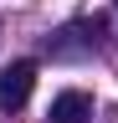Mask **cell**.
<instances>
[{
    "label": "cell",
    "mask_w": 118,
    "mask_h": 123,
    "mask_svg": "<svg viewBox=\"0 0 118 123\" xmlns=\"http://www.w3.org/2000/svg\"><path fill=\"white\" fill-rule=\"evenodd\" d=\"M113 5H118V0H113Z\"/></svg>",
    "instance_id": "cell-3"
},
{
    "label": "cell",
    "mask_w": 118,
    "mask_h": 123,
    "mask_svg": "<svg viewBox=\"0 0 118 123\" xmlns=\"http://www.w3.org/2000/svg\"><path fill=\"white\" fill-rule=\"evenodd\" d=\"M87 113H93V98H87V92H56L51 98V108H46V123H82Z\"/></svg>",
    "instance_id": "cell-2"
},
{
    "label": "cell",
    "mask_w": 118,
    "mask_h": 123,
    "mask_svg": "<svg viewBox=\"0 0 118 123\" xmlns=\"http://www.w3.org/2000/svg\"><path fill=\"white\" fill-rule=\"evenodd\" d=\"M31 87H36V62H10L0 72V108H26Z\"/></svg>",
    "instance_id": "cell-1"
}]
</instances>
